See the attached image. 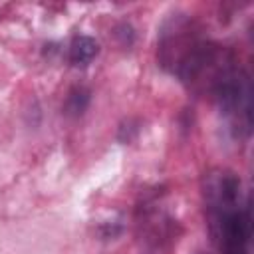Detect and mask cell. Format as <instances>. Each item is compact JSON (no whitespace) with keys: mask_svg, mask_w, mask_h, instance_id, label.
Listing matches in <instances>:
<instances>
[{"mask_svg":"<svg viewBox=\"0 0 254 254\" xmlns=\"http://www.w3.org/2000/svg\"><path fill=\"white\" fill-rule=\"evenodd\" d=\"M204 202L208 226L220 250L224 254L248 252L252 218L240 179L226 169L208 173L204 181Z\"/></svg>","mask_w":254,"mask_h":254,"instance_id":"cell-1","label":"cell"},{"mask_svg":"<svg viewBox=\"0 0 254 254\" xmlns=\"http://www.w3.org/2000/svg\"><path fill=\"white\" fill-rule=\"evenodd\" d=\"M238 254H248V252H238Z\"/></svg>","mask_w":254,"mask_h":254,"instance_id":"cell-3","label":"cell"},{"mask_svg":"<svg viewBox=\"0 0 254 254\" xmlns=\"http://www.w3.org/2000/svg\"><path fill=\"white\" fill-rule=\"evenodd\" d=\"M95 56H97V42L95 40H91L87 36H79L71 42L69 58L75 65H87Z\"/></svg>","mask_w":254,"mask_h":254,"instance_id":"cell-2","label":"cell"}]
</instances>
